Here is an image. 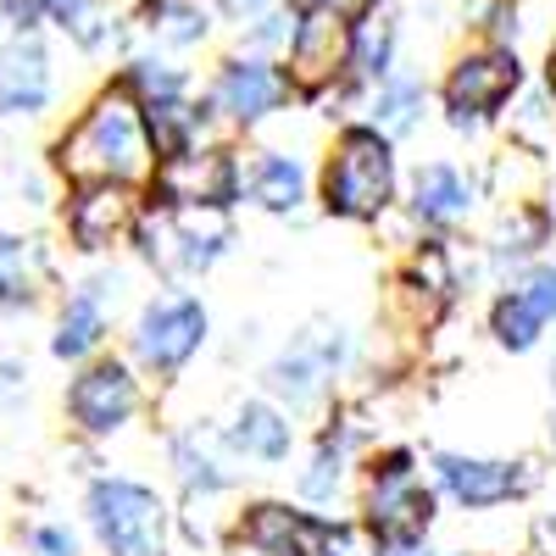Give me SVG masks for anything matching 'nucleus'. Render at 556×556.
<instances>
[{
  "mask_svg": "<svg viewBox=\"0 0 556 556\" xmlns=\"http://www.w3.org/2000/svg\"><path fill=\"white\" fill-rule=\"evenodd\" d=\"M62 173L84 178V184H128L146 173L151 162V139H146V117H139V101L128 89H106V96L89 106L67 139L56 146Z\"/></svg>",
  "mask_w": 556,
  "mask_h": 556,
  "instance_id": "nucleus-1",
  "label": "nucleus"
},
{
  "mask_svg": "<svg viewBox=\"0 0 556 556\" xmlns=\"http://www.w3.org/2000/svg\"><path fill=\"white\" fill-rule=\"evenodd\" d=\"M395 195V156L390 139L374 128H345L334 162L323 173V201L340 217H379Z\"/></svg>",
  "mask_w": 556,
  "mask_h": 556,
  "instance_id": "nucleus-2",
  "label": "nucleus"
},
{
  "mask_svg": "<svg viewBox=\"0 0 556 556\" xmlns=\"http://www.w3.org/2000/svg\"><path fill=\"white\" fill-rule=\"evenodd\" d=\"M89 523H96V534L112 556H162L167 513H162L156 490H146V484L101 479L89 490Z\"/></svg>",
  "mask_w": 556,
  "mask_h": 556,
  "instance_id": "nucleus-3",
  "label": "nucleus"
},
{
  "mask_svg": "<svg viewBox=\"0 0 556 556\" xmlns=\"http://www.w3.org/2000/svg\"><path fill=\"white\" fill-rule=\"evenodd\" d=\"M523 84V62L506 45H479V51L456 56V67L445 73V112L456 128H468L479 117H495Z\"/></svg>",
  "mask_w": 556,
  "mask_h": 556,
  "instance_id": "nucleus-4",
  "label": "nucleus"
},
{
  "mask_svg": "<svg viewBox=\"0 0 556 556\" xmlns=\"http://www.w3.org/2000/svg\"><path fill=\"white\" fill-rule=\"evenodd\" d=\"M345 39H351V17L334 12V7H301L295 12V28H290V89L301 96H317V89H329L340 73H345Z\"/></svg>",
  "mask_w": 556,
  "mask_h": 556,
  "instance_id": "nucleus-5",
  "label": "nucleus"
},
{
  "mask_svg": "<svg viewBox=\"0 0 556 556\" xmlns=\"http://www.w3.org/2000/svg\"><path fill=\"white\" fill-rule=\"evenodd\" d=\"M201 340H206V312H201V301H184V295L151 301L134 329V351L151 374H178L201 351Z\"/></svg>",
  "mask_w": 556,
  "mask_h": 556,
  "instance_id": "nucleus-6",
  "label": "nucleus"
},
{
  "mask_svg": "<svg viewBox=\"0 0 556 556\" xmlns=\"http://www.w3.org/2000/svg\"><path fill=\"white\" fill-rule=\"evenodd\" d=\"M228 245V223L206 206H167L162 223L146 228V256L173 273H201Z\"/></svg>",
  "mask_w": 556,
  "mask_h": 556,
  "instance_id": "nucleus-7",
  "label": "nucleus"
},
{
  "mask_svg": "<svg viewBox=\"0 0 556 556\" xmlns=\"http://www.w3.org/2000/svg\"><path fill=\"white\" fill-rule=\"evenodd\" d=\"M285 101H290V78L267 56H235V62H223L217 78H212V106L223 117H235V123H262Z\"/></svg>",
  "mask_w": 556,
  "mask_h": 556,
  "instance_id": "nucleus-8",
  "label": "nucleus"
},
{
  "mask_svg": "<svg viewBox=\"0 0 556 556\" xmlns=\"http://www.w3.org/2000/svg\"><path fill=\"white\" fill-rule=\"evenodd\" d=\"M134 406H139V390H134L123 362L84 367V374L73 379V390H67V412H73V424L84 434H117L134 417Z\"/></svg>",
  "mask_w": 556,
  "mask_h": 556,
  "instance_id": "nucleus-9",
  "label": "nucleus"
},
{
  "mask_svg": "<svg viewBox=\"0 0 556 556\" xmlns=\"http://www.w3.org/2000/svg\"><path fill=\"white\" fill-rule=\"evenodd\" d=\"M56 96L51 51L34 34H12L0 45V117H39Z\"/></svg>",
  "mask_w": 556,
  "mask_h": 556,
  "instance_id": "nucleus-10",
  "label": "nucleus"
},
{
  "mask_svg": "<svg viewBox=\"0 0 556 556\" xmlns=\"http://www.w3.org/2000/svg\"><path fill=\"white\" fill-rule=\"evenodd\" d=\"M367 518H374V529L395 545H406L412 534H424V523L434 518V501L429 490L417 484V473L406 468V456H390L379 479H374V495H367Z\"/></svg>",
  "mask_w": 556,
  "mask_h": 556,
  "instance_id": "nucleus-11",
  "label": "nucleus"
},
{
  "mask_svg": "<svg viewBox=\"0 0 556 556\" xmlns=\"http://www.w3.org/2000/svg\"><path fill=\"white\" fill-rule=\"evenodd\" d=\"M156 190H162V206H206V212H217V206L235 201L240 167L223 151H184L162 167Z\"/></svg>",
  "mask_w": 556,
  "mask_h": 556,
  "instance_id": "nucleus-12",
  "label": "nucleus"
},
{
  "mask_svg": "<svg viewBox=\"0 0 556 556\" xmlns=\"http://www.w3.org/2000/svg\"><path fill=\"white\" fill-rule=\"evenodd\" d=\"M128 217H134V201L123 184H84L73 212H67V228H73L78 251H106L128 228Z\"/></svg>",
  "mask_w": 556,
  "mask_h": 556,
  "instance_id": "nucleus-13",
  "label": "nucleus"
},
{
  "mask_svg": "<svg viewBox=\"0 0 556 556\" xmlns=\"http://www.w3.org/2000/svg\"><path fill=\"white\" fill-rule=\"evenodd\" d=\"M440 484L462 506H501L518 495V468L513 462H484V456H440Z\"/></svg>",
  "mask_w": 556,
  "mask_h": 556,
  "instance_id": "nucleus-14",
  "label": "nucleus"
},
{
  "mask_svg": "<svg viewBox=\"0 0 556 556\" xmlns=\"http://www.w3.org/2000/svg\"><path fill=\"white\" fill-rule=\"evenodd\" d=\"M112 290H117L112 278H89V285L67 301V312H62V323H56V340H51L56 356L78 362V356H89V351L106 340V301H117Z\"/></svg>",
  "mask_w": 556,
  "mask_h": 556,
  "instance_id": "nucleus-15",
  "label": "nucleus"
},
{
  "mask_svg": "<svg viewBox=\"0 0 556 556\" xmlns=\"http://www.w3.org/2000/svg\"><path fill=\"white\" fill-rule=\"evenodd\" d=\"M345 73L356 84H384L395 73V17L390 12H362L351 23V39H345Z\"/></svg>",
  "mask_w": 556,
  "mask_h": 556,
  "instance_id": "nucleus-16",
  "label": "nucleus"
},
{
  "mask_svg": "<svg viewBox=\"0 0 556 556\" xmlns=\"http://www.w3.org/2000/svg\"><path fill=\"white\" fill-rule=\"evenodd\" d=\"M223 7L217 0H146V34L173 45V51H190V45L212 39Z\"/></svg>",
  "mask_w": 556,
  "mask_h": 556,
  "instance_id": "nucleus-17",
  "label": "nucleus"
},
{
  "mask_svg": "<svg viewBox=\"0 0 556 556\" xmlns=\"http://www.w3.org/2000/svg\"><path fill=\"white\" fill-rule=\"evenodd\" d=\"M340 340L334 345H295L290 356H278L273 362V374H267V384L278 390V395H290L295 406H306V401H317V390H323V379H329V367L340 362Z\"/></svg>",
  "mask_w": 556,
  "mask_h": 556,
  "instance_id": "nucleus-18",
  "label": "nucleus"
},
{
  "mask_svg": "<svg viewBox=\"0 0 556 556\" xmlns=\"http://www.w3.org/2000/svg\"><path fill=\"white\" fill-rule=\"evenodd\" d=\"M39 23L62 28L78 51H106L112 34H117L106 0H39Z\"/></svg>",
  "mask_w": 556,
  "mask_h": 556,
  "instance_id": "nucleus-19",
  "label": "nucleus"
},
{
  "mask_svg": "<svg viewBox=\"0 0 556 556\" xmlns=\"http://www.w3.org/2000/svg\"><path fill=\"white\" fill-rule=\"evenodd\" d=\"M139 117H146V139L156 146V156H184L195 151V128H201V112L184 101V96H162V101H139Z\"/></svg>",
  "mask_w": 556,
  "mask_h": 556,
  "instance_id": "nucleus-20",
  "label": "nucleus"
},
{
  "mask_svg": "<svg viewBox=\"0 0 556 556\" xmlns=\"http://www.w3.org/2000/svg\"><path fill=\"white\" fill-rule=\"evenodd\" d=\"M468 206H473V190H468V178H462L456 167L434 162V167L417 173V184H412V212L424 217V223H456Z\"/></svg>",
  "mask_w": 556,
  "mask_h": 556,
  "instance_id": "nucleus-21",
  "label": "nucleus"
},
{
  "mask_svg": "<svg viewBox=\"0 0 556 556\" xmlns=\"http://www.w3.org/2000/svg\"><path fill=\"white\" fill-rule=\"evenodd\" d=\"M173 462H178V473H184V484H190V490H223V484H235V468H228L217 434H206V429L178 434Z\"/></svg>",
  "mask_w": 556,
  "mask_h": 556,
  "instance_id": "nucleus-22",
  "label": "nucleus"
},
{
  "mask_svg": "<svg viewBox=\"0 0 556 556\" xmlns=\"http://www.w3.org/2000/svg\"><path fill=\"white\" fill-rule=\"evenodd\" d=\"M251 195H256L267 212H295V206L306 201V167H301L295 156H278V151L256 156V167H251Z\"/></svg>",
  "mask_w": 556,
  "mask_h": 556,
  "instance_id": "nucleus-23",
  "label": "nucleus"
},
{
  "mask_svg": "<svg viewBox=\"0 0 556 556\" xmlns=\"http://www.w3.org/2000/svg\"><path fill=\"white\" fill-rule=\"evenodd\" d=\"M235 445L245 456H262V462H285L290 456V417L273 412L262 401H251L240 417H235Z\"/></svg>",
  "mask_w": 556,
  "mask_h": 556,
  "instance_id": "nucleus-24",
  "label": "nucleus"
},
{
  "mask_svg": "<svg viewBox=\"0 0 556 556\" xmlns=\"http://www.w3.org/2000/svg\"><path fill=\"white\" fill-rule=\"evenodd\" d=\"M417 112H424V84L417 78H384L379 101H374V134L401 139V134L417 128Z\"/></svg>",
  "mask_w": 556,
  "mask_h": 556,
  "instance_id": "nucleus-25",
  "label": "nucleus"
},
{
  "mask_svg": "<svg viewBox=\"0 0 556 556\" xmlns=\"http://www.w3.org/2000/svg\"><path fill=\"white\" fill-rule=\"evenodd\" d=\"M39 278V251L28 240H0V312L28 306Z\"/></svg>",
  "mask_w": 556,
  "mask_h": 556,
  "instance_id": "nucleus-26",
  "label": "nucleus"
},
{
  "mask_svg": "<svg viewBox=\"0 0 556 556\" xmlns=\"http://www.w3.org/2000/svg\"><path fill=\"white\" fill-rule=\"evenodd\" d=\"M540 329H545V317L523 295H501V306H495V340L506 351H529L540 340Z\"/></svg>",
  "mask_w": 556,
  "mask_h": 556,
  "instance_id": "nucleus-27",
  "label": "nucleus"
},
{
  "mask_svg": "<svg viewBox=\"0 0 556 556\" xmlns=\"http://www.w3.org/2000/svg\"><path fill=\"white\" fill-rule=\"evenodd\" d=\"M340 468H345V440H340V445L323 440V451H317V462H312V473L301 479V490H306L312 501H329L334 484H340Z\"/></svg>",
  "mask_w": 556,
  "mask_h": 556,
  "instance_id": "nucleus-28",
  "label": "nucleus"
},
{
  "mask_svg": "<svg viewBox=\"0 0 556 556\" xmlns=\"http://www.w3.org/2000/svg\"><path fill=\"white\" fill-rule=\"evenodd\" d=\"M290 28H295V12H285V7H273V12H256V23L245 28V45H251V56H267V51H278V45H290Z\"/></svg>",
  "mask_w": 556,
  "mask_h": 556,
  "instance_id": "nucleus-29",
  "label": "nucleus"
},
{
  "mask_svg": "<svg viewBox=\"0 0 556 556\" xmlns=\"http://www.w3.org/2000/svg\"><path fill=\"white\" fill-rule=\"evenodd\" d=\"M513 295H523V301L551 323V317H556V267H529V273L518 278V290H513Z\"/></svg>",
  "mask_w": 556,
  "mask_h": 556,
  "instance_id": "nucleus-30",
  "label": "nucleus"
},
{
  "mask_svg": "<svg viewBox=\"0 0 556 556\" xmlns=\"http://www.w3.org/2000/svg\"><path fill=\"white\" fill-rule=\"evenodd\" d=\"M28 551H34V556H78V540H73V529H62V523H45V529L28 534Z\"/></svg>",
  "mask_w": 556,
  "mask_h": 556,
  "instance_id": "nucleus-31",
  "label": "nucleus"
},
{
  "mask_svg": "<svg viewBox=\"0 0 556 556\" xmlns=\"http://www.w3.org/2000/svg\"><path fill=\"white\" fill-rule=\"evenodd\" d=\"M235 7H240V12H251V17H256V12H273V7H285V0H235Z\"/></svg>",
  "mask_w": 556,
  "mask_h": 556,
  "instance_id": "nucleus-32",
  "label": "nucleus"
},
{
  "mask_svg": "<svg viewBox=\"0 0 556 556\" xmlns=\"http://www.w3.org/2000/svg\"><path fill=\"white\" fill-rule=\"evenodd\" d=\"M390 556H429V551H424V545H395Z\"/></svg>",
  "mask_w": 556,
  "mask_h": 556,
  "instance_id": "nucleus-33",
  "label": "nucleus"
},
{
  "mask_svg": "<svg viewBox=\"0 0 556 556\" xmlns=\"http://www.w3.org/2000/svg\"><path fill=\"white\" fill-rule=\"evenodd\" d=\"M312 7H334V12H345V7H356V0H312Z\"/></svg>",
  "mask_w": 556,
  "mask_h": 556,
  "instance_id": "nucleus-34",
  "label": "nucleus"
},
{
  "mask_svg": "<svg viewBox=\"0 0 556 556\" xmlns=\"http://www.w3.org/2000/svg\"><path fill=\"white\" fill-rule=\"evenodd\" d=\"M545 84H551V101H556V56H551V73H545Z\"/></svg>",
  "mask_w": 556,
  "mask_h": 556,
  "instance_id": "nucleus-35",
  "label": "nucleus"
}]
</instances>
